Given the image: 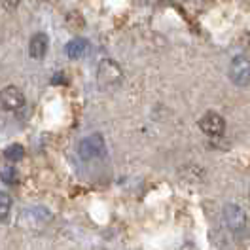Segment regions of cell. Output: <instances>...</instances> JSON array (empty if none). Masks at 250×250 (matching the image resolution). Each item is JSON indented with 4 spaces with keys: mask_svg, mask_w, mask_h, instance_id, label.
Here are the masks:
<instances>
[{
    "mask_svg": "<svg viewBox=\"0 0 250 250\" xmlns=\"http://www.w3.org/2000/svg\"><path fill=\"white\" fill-rule=\"evenodd\" d=\"M124 80V70L114 59H104L99 62L97 68V83L101 89H114L122 83Z\"/></svg>",
    "mask_w": 250,
    "mask_h": 250,
    "instance_id": "cell-1",
    "label": "cell"
},
{
    "mask_svg": "<svg viewBox=\"0 0 250 250\" xmlns=\"http://www.w3.org/2000/svg\"><path fill=\"white\" fill-rule=\"evenodd\" d=\"M104 137L101 133H93L89 137H85L83 141L78 144V154L83 161H89V159H95V157H101L104 154Z\"/></svg>",
    "mask_w": 250,
    "mask_h": 250,
    "instance_id": "cell-2",
    "label": "cell"
},
{
    "mask_svg": "<svg viewBox=\"0 0 250 250\" xmlns=\"http://www.w3.org/2000/svg\"><path fill=\"white\" fill-rule=\"evenodd\" d=\"M229 80L239 87H247L250 83V59L245 55H237L229 62Z\"/></svg>",
    "mask_w": 250,
    "mask_h": 250,
    "instance_id": "cell-3",
    "label": "cell"
},
{
    "mask_svg": "<svg viewBox=\"0 0 250 250\" xmlns=\"http://www.w3.org/2000/svg\"><path fill=\"white\" fill-rule=\"evenodd\" d=\"M224 220H226V226L233 231V233H243L247 229V214L245 210L235 203H228L224 207Z\"/></svg>",
    "mask_w": 250,
    "mask_h": 250,
    "instance_id": "cell-4",
    "label": "cell"
},
{
    "mask_svg": "<svg viewBox=\"0 0 250 250\" xmlns=\"http://www.w3.org/2000/svg\"><path fill=\"white\" fill-rule=\"evenodd\" d=\"M199 127H201V131H203L205 135H208V137H220L226 131V120L220 116L218 112L210 110V112H207V114L201 116Z\"/></svg>",
    "mask_w": 250,
    "mask_h": 250,
    "instance_id": "cell-5",
    "label": "cell"
},
{
    "mask_svg": "<svg viewBox=\"0 0 250 250\" xmlns=\"http://www.w3.org/2000/svg\"><path fill=\"white\" fill-rule=\"evenodd\" d=\"M0 103H2V108L4 110H19L23 108L25 104V95L23 91L16 87V85H6L2 91H0Z\"/></svg>",
    "mask_w": 250,
    "mask_h": 250,
    "instance_id": "cell-6",
    "label": "cell"
},
{
    "mask_svg": "<svg viewBox=\"0 0 250 250\" xmlns=\"http://www.w3.org/2000/svg\"><path fill=\"white\" fill-rule=\"evenodd\" d=\"M47 34L44 32H36V34H32L31 42H29V53H31L32 59H36V61H40V59H44V55L47 53Z\"/></svg>",
    "mask_w": 250,
    "mask_h": 250,
    "instance_id": "cell-7",
    "label": "cell"
},
{
    "mask_svg": "<svg viewBox=\"0 0 250 250\" xmlns=\"http://www.w3.org/2000/svg\"><path fill=\"white\" fill-rule=\"evenodd\" d=\"M87 49H89V40H85V38H72L68 44H66V55L70 57V59H80V57H83L85 53H87Z\"/></svg>",
    "mask_w": 250,
    "mask_h": 250,
    "instance_id": "cell-8",
    "label": "cell"
},
{
    "mask_svg": "<svg viewBox=\"0 0 250 250\" xmlns=\"http://www.w3.org/2000/svg\"><path fill=\"white\" fill-rule=\"evenodd\" d=\"M23 218H31V224H34V226H44L51 220V212L47 208L36 207V208H27L23 212Z\"/></svg>",
    "mask_w": 250,
    "mask_h": 250,
    "instance_id": "cell-9",
    "label": "cell"
},
{
    "mask_svg": "<svg viewBox=\"0 0 250 250\" xmlns=\"http://www.w3.org/2000/svg\"><path fill=\"white\" fill-rule=\"evenodd\" d=\"M0 178H2V182L8 184V186L17 184V182H19V172H17L16 165H14V163L2 165V167H0Z\"/></svg>",
    "mask_w": 250,
    "mask_h": 250,
    "instance_id": "cell-10",
    "label": "cell"
},
{
    "mask_svg": "<svg viewBox=\"0 0 250 250\" xmlns=\"http://www.w3.org/2000/svg\"><path fill=\"white\" fill-rule=\"evenodd\" d=\"M25 156V150H23V146L21 144H10L6 150H4V157L10 161V163H17V161H21Z\"/></svg>",
    "mask_w": 250,
    "mask_h": 250,
    "instance_id": "cell-11",
    "label": "cell"
},
{
    "mask_svg": "<svg viewBox=\"0 0 250 250\" xmlns=\"http://www.w3.org/2000/svg\"><path fill=\"white\" fill-rule=\"evenodd\" d=\"M10 210H12V197H10V193L0 191V222L8 220Z\"/></svg>",
    "mask_w": 250,
    "mask_h": 250,
    "instance_id": "cell-12",
    "label": "cell"
},
{
    "mask_svg": "<svg viewBox=\"0 0 250 250\" xmlns=\"http://www.w3.org/2000/svg\"><path fill=\"white\" fill-rule=\"evenodd\" d=\"M19 2H21V0H0V4H2L6 10H16L17 6H19Z\"/></svg>",
    "mask_w": 250,
    "mask_h": 250,
    "instance_id": "cell-13",
    "label": "cell"
}]
</instances>
